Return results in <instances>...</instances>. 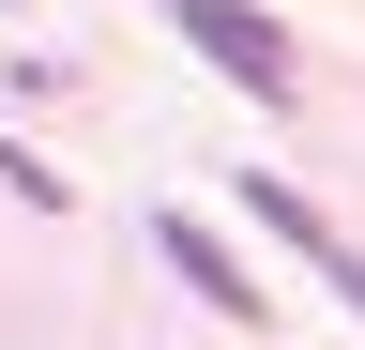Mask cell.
<instances>
[{"instance_id":"7a4b0ae2","label":"cell","mask_w":365,"mask_h":350,"mask_svg":"<svg viewBox=\"0 0 365 350\" xmlns=\"http://www.w3.org/2000/svg\"><path fill=\"white\" fill-rule=\"evenodd\" d=\"M153 259H168V274L213 304V320H274V304H259V274H244V259H228V244L198 229V213H153Z\"/></svg>"},{"instance_id":"3957f363","label":"cell","mask_w":365,"mask_h":350,"mask_svg":"<svg viewBox=\"0 0 365 350\" xmlns=\"http://www.w3.org/2000/svg\"><path fill=\"white\" fill-rule=\"evenodd\" d=\"M244 213H259V229H274V244L304 259V274H335V289L365 304V259H350L335 229H319V198H304V183H274V168H259V183H244Z\"/></svg>"},{"instance_id":"6da1fadb","label":"cell","mask_w":365,"mask_h":350,"mask_svg":"<svg viewBox=\"0 0 365 350\" xmlns=\"http://www.w3.org/2000/svg\"><path fill=\"white\" fill-rule=\"evenodd\" d=\"M168 31H182V46H198L213 76H228V92H259V107H289V92H304L289 31H274L259 0H168Z\"/></svg>"}]
</instances>
